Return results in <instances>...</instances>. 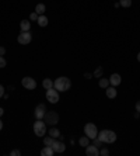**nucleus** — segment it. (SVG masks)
<instances>
[{
	"label": "nucleus",
	"instance_id": "22",
	"mask_svg": "<svg viewBox=\"0 0 140 156\" xmlns=\"http://www.w3.org/2000/svg\"><path fill=\"white\" fill-rule=\"evenodd\" d=\"M102 73H104V68L98 66L97 69L92 72V76H94V77H102Z\"/></svg>",
	"mask_w": 140,
	"mask_h": 156
},
{
	"label": "nucleus",
	"instance_id": "10",
	"mask_svg": "<svg viewBox=\"0 0 140 156\" xmlns=\"http://www.w3.org/2000/svg\"><path fill=\"white\" fill-rule=\"evenodd\" d=\"M52 149L55 151V153H63L66 151V145L62 142V141H56L52 143Z\"/></svg>",
	"mask_w": 140,
	"mask_h": 156
},
{
	"label": "nucleus",
	"instance_id": "18",
	"mask_svg": "<svg viewBox=\"0 0 140 156\" xmlns=\"http://www.w3.org/2000/svg\"><path fill=\"white\" fill-rule=\"evenodd\" d=\"M48 134H49L52 138H55V139H56V138H60V131H59L57 128H55V127H53V128H51V129L48 131Z\"/></svg>",
	"mask_w": 140,
	"mask_h": 156
},
{
	"label": "nucleus",
	"instance_id": "34",
	"mask_svg": "<svg viewBox=\"0 0 140 156\" xmlns=\"http://www.w3.org/2000/svg\"><path fill=\"white\" fill-rule=\"evenodd\" d=\"M118 7H121V3H119V1L115 3V9H118Z\"/></svg>",
	"mask_w": 140,
	"mask_h": 156
},
{
	"label": "nucleus",
	"instance_id": "27",
	"mask_svg": "<svg viewBox=\"0 0 140 156\" xmlns=\"http://www.w3.org/2000/svg\"><path fill=\"white\" fill-rule=\"evenodd\" d=\"M100 155H101V156H108V155H109V151H108L106 148H102V149L100 151Z\"/></svg>",
	"mask_w": 140,
	"mask_h": 156
},
{
	"label": "nucleus",
	"instance_id": "7",
	"mask_svg": "<svg viewBox=\"0 0 140 156\" xmlns=\"http://www.w3.org/2000/svg\"><path fill=\"white\" fill-rule=\"evenodd\" d=\"M17 41L21 45H28L32 41V35L30 34V31H21V34H18Z\"/></svg>",
	"mask_w": 140,
	"mask_h": 156
},
{
	"label": "nucleus",
	"instance_id": "8",
	"mask_svg": "<svg viewBox=\"0 0 140 156\" xmlns=\"http://www.w3.org/2000/svg\"><path fill=\"white\" fill-rule=\"evenodd\" d=\"M21 85L25 87L27 90H34L35 87H36V82H35V79H32V77H30V76H25V77H22V80H21Z\"/></svg>",
	"mask_w": 140,
	"mask_h": 156
},
{
	"label": "nucleus",
	"instance_id": "30",
	"mask_svg": "<svg viewBox=\"0 0 140 156\" xmlns=\"http://www.w3.org/2000/svg\"><path fill=\"white\" fill-rule=\"evenodd\" d=\"M4 53H6V48L4 47H0V56H4Z\"/></svg>",
	"mask_w": 140,
	"mask_h": 156
},
{
	"label": "nucleus",
	"instance_id": "38",
	"mask_svg": "<svg viewBox=\"0 0 140 156\" xmlns=\"http://www.w3.org/2000/svg\"><path fill=\"white\" fill-rule=\"evenodd\" d=\"M137 61H139V62H140V52H139V53H137Z\"/></svg>",
	"mask_w": 140,
	"mask_h": 156
},
{
	"label": "nucleus",
	"instance_id": "29",
	"mask_svg": "<svg viewBox=\"0 0 140 156\" xmlns=\"http://www.w3.org/2000/svg\"><path fill=\"white\" fill-rule=\"evenodd\" d=\"M101 143H102V141H100L98 138H94V143H92V145H95V146L98 148V146H101Z\"/></svg>",
	"mask_w": 140,
	"mask_h": 156
},
{
	"label": "nucleus",
	"instance_id": "28",
	"mask_svg": "<svg viewBox=\"0 0 140 156\" xmlns=\"http://www.w3.org/2000/svg\"><path fill=\"white\" fill-rule=\"evenodd\" d=\"M10 155H11V156H20V155H21V152H20L18 149H13V151L10 152Z\"/></svg>",
	"mask_w": 140,
	"mask_h": 156
},
{
	"label": "nucleus",
	"instance_id": "21",
	"mask_svg": "<svg viewBox=\"0 0 140 156\" xmlns=\"http://www.w3.org/2000/svg\"><path fill=\"white\" fill-rule=\"evenodd\" d=\"M79 143H80V146L86 148L87 145H90V138H88L87 135H86V137H81V138H80V141H79Z\"/></svg>",
	"mask_w": 140,
	"mask_h": 156
},
{
	"label": "nucleus",
	"instance_id": "24",
	"mask_svg": "<svg viewBox=\"0 0 140 156\" xmlns=\"http://www.w3.org/2000/svg\"><path fill=\"white\" fill-rule=\"evenodd\" d=\"M122 7H130L132 6V0H119Z\"/></svg>",
	"mask_w": 140,
	"mask_h": 156
},
{
	"label": "nucleus",
	"instance_id": "36",
	"mask_svg": "<svg viewBox=\"0 0 140 156\" xmlns=\"http://www.w3.org/2000/svg\"><path fill=\"white\" fill-rule=\"evenodd\" d=\"M3 113H4V110H3V108H1V107H0V117H1V115H3Z\"/></svg>",
	"mask_w": 140,
	"mask_h": 156
},
{
	"label": "nucleus",
	"instance_id": "11",
	"mask_svg": "<svg viewBox=\"0 0 140 156\" xmlns=\"http://www.w3.org/2000/svg\"><path fill=\"white\" fill-rule=\"evenodd\" d=\"M121 82H122V77H121L119 73H112V75H111V77H109V85L116 87L121 85Z\"/></svg>",
	"mask_w": 140,
	"mask_h": 156
},
{
	"label": "nucleus",
	"instance_id": "31",
	"mask_svg": "<svg viewBox=\"0 0 140 156\" xmlns=\"http://www.w3.org/2000/svg\"><path fill=\"white\" fill-rule=\"evenodd\" d=\"M4 96V87L0 85V97H3Z\"/></svg>",
	"mask_w": 140,
	"mask_h": 156
},
{
	"label": "nucleus",
	"instance_id": "23",
	"mask_svg": "<svg viewBox=\"0 0 140 156\" xmlns=\"http://www.w3.org/2000/svg\"><path fill=\"white\" fill-rule=\"evenodd\" d=\"M53 142H55V138H52L51 135H49V137H45V138H44V143H45V146H52Z\"/></svg>",
	"mask_w": 140,
	"mask_h": 156
},
{
	"label": "nucleus",
	"instance_id": "15",
	"mask_svg": "<svg viewBox=\"0 0 140 156\" xmlns=\"http://www.w3.org/2000/svg\"><path fill=\"white\" fill-rule=\"evenodd\" d=\"M20 28H21V31H30L31 23H30L28 20H22V21L20 23Z\"/></svg>",
	"mask_w": 140,
	"mask_h": 156
},
{
	"label": "nucleus",
	"instance_id": "14",
	"mask_svg": "<svg viewBox=\"0 0 140 156\" xmlns=\"http://www.w3.org/2000/svg\"><path fill=\"white\" fill-rule=\"evenodd\" d=\"M36 23H38L39 27H46L49 21H48V17H46L45 14H41V16L38 17V20H36Z\"/></svg>",
	"mask_w": 140,
	"mask_h": 156
},
{
	"label": "nucleus",
	"instance_id": "37",
	"mask_svg": "<svg viewBox=\"0 0 140 156\" xmlns=\"http://www.w3.org/2000/svg\"><path fill=\"white\" fill-rule=\"evenodd\" d=\"M1 128H3V122H1V120H0V131H1Z\"/></svg>",
	"mask_w": 140,
	"mask_h": 156
},
{
	"label": "nucleus",
	"instance_id": "1",
	"mask_svg": "<svg viewBox=\"0 0 140 156\" xmlns=\"http://www.w3.org/2000/svg\"><path fill=\"white\" fill-rule=\"evenodd\" d=\"M53 87H55L56 90H59V91H67L70 87H71V82H70L69 77L60 76V77H57V79L53 82Z\"/></svg>",
	"mask_w": 140,
	"mask_h": 156
},
{
	"label": "nucleus",
	"instance_id": "4",
	"mask_svg": "<svg viewBox=\"0 0 140 156\" xmlns=\"http://www.w3.org/2000/svg\"><path fill=\"white\" fill-rule=\"evenodd\" d=\"M84 134H86L90 139L97 138V135H98V129H97L95 124H92V122H87V124L84 125Z\"/></svg>",
	"mask_w": 140,
	"mask_h": 156
},
{
	"label": "nucleus",
	"instance_id": "19",
	"mask_svg": "<svg viewBox=\"0 0 140 156\" xmlns=\"http://www.w3.org/2000/svg\"><path fill=\"white\" fill-rule=\"evenodd\" d=\"M42 86H44V89L45 90H48V89H51V87H53V80H51V79H44L42 80Z\"/></svg>",
	"mask_w": 140,
	"mask_h": 156
},
{
	"label": "nucleus",
	"instance_id": "6",
	"mask_svg": "<svg viewBox=\"0 0 140 156\" xmlns=\"http://www.w3.org/2000/svg\"><path fill=\"white\" fill-rule=\"evenodd\" d=\"M46 100L51 104H56L59 101V91L55 87H51L46 90Z\"/></svg>",
	"mask_w": 140,
	"mask_h": 156
},
{
	"label": "nucleus",
	"instance_id": "5",
	"mask_svg": "<svg viewBox=\"0 0 140 156\" xmlns=\"http://www.w3.org/2000/svg\"><path fill=\"white\" fill-rule=\"evenodd\" d=\"M44 120H45L46 124H49V125H56L59 122V114L56 111H46Z\"/></svg>",
	"mask_w": 140,
	"mask_h": 156
},
{
	"label": "nucleus",
	"instance_id": "12",
	"mask_svg": "<svg viewBox=\"0 0 140 156\" xmlns=\"http://www.w3.org/2000/svg\"><path fill=\"white\" fill-rule=\"evenodd\" d=\"M86 155L87 156H98L100 155V149L95 145H87L86 146Z\"/></svg>",
	"mask_w": 140,
	"mask_h": 156
},
{
	"label": "nucleus",
	"instance_id": "3",
	"mask_svg": "<svg viewBox=\"0 0 140 156\" xmlns=\"http://www.w3.org/2000/svg\"><path fill=\"white\" fill-rule=\"evenodd\" d=\"M34 132L36 137H44L46 134V122L42 120H36L34 124Z\"/></svg>",
	"mask_w": 140,
	"mask_h": 156
},
{
	"label": "nucleus",
	"instance_id": "26",
	"mask_svg": "<svg viewBox=\"0 0 140 156\" xmlns=\"http://www.w3.org/2000/svg\"><path fill=\"white\" fill-rule=\"evenodd\" d=\"M38 17H39V16H38V13H36V11H34V13H31V14H30V20H31V21L38 20Z\"/></svg>",
	"mask_w": 140,
	"mask_h": 156
},
{
	"label": "nucleus",
	"instance_id": "2",
	"mask_svg": "<svg viewBox=\"0 0 140 156\" xmlns=\"http://www.w3.org/2000/svg\"><path fill=\"white\" fill-rule=\"evenodd\" d=\"M97 138L100 139V141H102L105 143H112V142H115L116 141V134L114 132V131H111V129H102L101 132H98V135H97Z\"/></svg>",
	"mask_w": 140,
	"mask_h": 156
},
{
	"label": "nucleus",
	"instance_id": "17",
	"mask_svg": "<svg viewBox=\"0 0 140 156\" xmlns=\"http://www.w3.org/2000/svg\"><path fill=\"white\" fill-rule=\"evenodd\" d=\"M45 10H46V7H45V4H44V3H38V4L35 6V11L38 13V16L44 14V13H45Z\"/></svg>",
	"mask_w": 140,
	"mask_h": 156
},
{
	"label": "nucleus",
	"instance_id": "33",
	"mask_svg": "<svg viewBox=\"0 0 140 156\" xmlns=\"http://www.w3.org/2000/svg\"><path fill=\"white\" fill-rule=\"evenodd\" d=\"M136 111H137V113H140V101H137V103H136Z\"/></svg>",
	"mask_w": 140,
	"mask_h": 156
},
{
	"label": "nucleus",
	"instance_id": "16",
	"mask_svg": "<svg viewBox=\"0 0 140 156\" xmlns=\"http://www.w3.org/2000/svg\"><path fill=\"white\" fill-rule=\"evenodd\" d=\"M55 151L52 149V146H45L42 151H41V155L42 156H53Z\"/></svg>",
	"mask_w": 140,
	"mask_h": 156
},
{
	"label": "nucleus",
	"instance_id": "32",
	"mask_svg": "<svg viewBox=\"0 0 140 156\" xmlns=\"http://www.w3.org/2000/svg\"><path fill=\"white\" fill-rule=\"evenodd\" d=\"M84 77H86V79H91V77H94V76H92V73H84Z\"/></svg>",
	"mask_w": 140,
	"mask_h": 156
},
{
	"label": "nucleus",
	"instance_id": "9",
	"mask_svg": "<svg viewBox=\"0 0 140 156\" xmlns=\"http://www.w3.org/2000/svg\"><path fill=\"white\" fill-rule=\"evenodd\" d=\"M35 118L36 120H44V117H45V114H46V107H45V104H38L36 107H35Z\"/></svg>",
	"mask_w": 140,
	"mask_h": 156
},
{
	"label": "nucleus",
	"instance_id": "20",
	"mask_svg": "<svg viewBox=\"0 0 140 156\" xmlns=\"http://www.w3.org/2000/svg\"><path fill=\"white\" fill-rule=\"evenodd\" d=\"M98 85L101 89H106V87L109 86V79H105V77H100V82H98Z\"/></svg>",
	"mask_w": 140,
	"mask_h": 156
},
{
	"label": "nucleus",
	"instance_id": "25",
	"mask_svg": "<svg viewBox=\"0 0 140 156\" xmlns=\"http://www.w3.org/2000/svg\"><path fill=\"white\" fill-rule=\"evenodd\" d=\"M6 65H7V62H6V59H4V56H0V69H3V68H6Z\"/></svg>",
	"mask_w": 140,
	"mask_h": 156
},
{
	"label": "nucleus",
	"instance_id": "35",
	"mask_svg": "<svg viewBox=\"0 0 140 156\" xmlns=\"http://www.w3.org/2000/svg\"><path fill=\"white\" fill-rule=\"evenodd\" d=\"M140 117V113H137V111H136V114H135V118H139Z\"/></svg>",
	"mask_w": 140,
	"mask_h": 156
},
{
	"label": "nucleus",
	"instance_id": "13",
	"mask_svg": "<svg viewBox=\"0 0 140 156\" xmlns=\"http://www.w3.org/2000/svg\"><path fill=\"white\" fill-rule=\"evenodd\" d=\"M105 93H106V97L108 99H115L116 96H118V91L115 90V87H106L105 89Z\"/></svg>",
	"mask_w": 140,
	"mask_h": 156
}]
</instances>
